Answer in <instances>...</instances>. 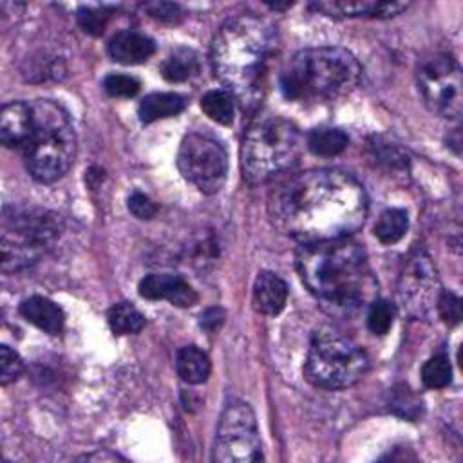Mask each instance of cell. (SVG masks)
Wrapping results in <instances>:
<instances>
[{
    "instance_id": "6da1fadb",
    "label": "cell",
    "mask_w": 463,
    "mask_h": 463,
    "mask_svg": "<svg viewBox=\"0 0 463 463\" xmlns=\"http://www.w3.org/2000/svg\"><path fill=\"white\" fill-rule=\"evenodd\" d=\"M271 224L300 244L344 239L367 217L364 186L342 170L320 168L282 179L268 195Z\"/></svg>"
},
{
    "instance_id": "7a4b0ae2",
    "label": "cell",
    "mask_w": 463,
    "mask_h": 463,
    "mask_svg": "<svg viewBox=\"0 0 463 463\" xmlns=\"http://www.w3.org/2000/svg\"><path fill=\"white\" fill-rule=\"evenodd\" d=\"M0 141L18 150L38 183L63 177L74 163L78 141L67 110L51 99L13 101L0 112Z\"/></svg>"
},
{
    "instance_id": "3957f363",
    "label": "cell",
    "mask_w": 463,
    "mask_h": 463,
    "mask_svg": "<svg viewBox=\"0 0 463 463\" xmlns=\"http://www.w3.org/2000/svg\"><path fill=\"white\" fill-rule=\"evenodd\" d=\"M295 264L304 286L333 317H354L378 298L367 255L349 237L300 244Z\"/></svg>"
},
{
    "instance_id": "277c9868",
    "label": "cell",
    "mask_w": 463,
    "mask_h": 463,
    "mask_svg": "<svg viewBox=\"0 0 463 463\" xmlns=\"http://www.w3.org/2000/svg\"><path fill=\"white\" fill-rule=\"evenodd\" d=\"M273 51V27L259 16H233L217 31L210 54L213 72L244 109L257 107L262 98Z\"/></svg>"
},
{
    "instance_id": "5b68a950",
    "label": "cell",
    "mask_w": 463,
    "mask_h": 463,
    "mask_svg": "<svg viewBox=\"0 0 463 463\" xmlns=\"http://www.w3.org/2000/svg\"><path fill=\"white\" fill-rule=\"evenodd\" d=\"M362 78L354 54L344 47H311L295 52L279 74V87L291 101L326 103L353 92Z\"/></svg>"
},
{
    "instance_id": "8992f818",
    "label": "cell",
    "mask_w": 463,
    "mask_h": 463,
    "mask_svg": "<svg viewBox=\"0 0 463 463\" xmlns=\"http://www.w3.org/2000/svg\"><path fill=\"white\" fill-rule=\"evenodd\" d=\"M302 136L298 128L279 114H257L242 139L241 165L251 184L268 183L291 170L300 157Z\"/></svg>"
},
{
    "instance_id": "52a82bcc",
    "label": "cell",
    "mask_w": 463,
    "mask_h": 463,
    "mask_svg": "<svg viewBox=\"0 0 463 463\" xmlns=\"http://www.w3.org/2000/svg\"><path fill=\"white\" fill-rule=\"evenodd\" d=\"M61 217L38 206H5L2 212L0 260L4 273L33 266L60 237Z\"/></svg>"
},
{
    "instance_id": "ba28073f",
    "label": "cell",
    "mask_w": 463,
    "mask_h": 463,
    "mask_svg": "<svg viewBox=\"0 0 463 463\" xmlns=\"http://www.w3.org/2000/svg\"><path fill=\"white\" fill-rule=\"evenodd\" d=\"M369 369L365 351L345 335L333 327H320L315 331L304 374L309 383L327 391H338L354 385Z\"/></svg>"
},
{
    "instance_id": "9c48e42d",
    "label": "cell",
    "mask_w": 463,
    "mask_h": 463,
    "mask_svg": "<svg viewBox=\"0 0 463 463\" xmlns=\"http://www.w3.org/2000/svg\"><path fill=\"white\" fill-rule=\"evenodd\" d=\"M213 461L253 463L262 459V443L253 409L246 402H232L224 407L213 443Z\"/></svg>"
},
{
    "instance_id": "30bf717a",
    "label": "cell",
    "mask_w": 463,
    "mask_h": 463,
    "mask_svg": "<svg viewBox=\"0 0 463 463\" xmlns=\"http://www.w3.org/2000/svg\"><path fill=\"white\" fill-rule=\"evenodd\" d=\"M418 90L425 105L447 119H459L463 101L461 67L449 52H432L418 65Z\"/></svg>"
},
{
    "instance_id": "8fae6325",
    "label": "cell",
    "mask_w": 463,
    "mask_h": 463,
    "mask_svg": "<svg viewBox=\"0 0 463 463\" xmlns=\"http://www.w3.org/2000/svg\"><path fill=\"white\" fill-rule=\"evenodd\" d=\"M177 168L199 192L215 194L226 181L228 154L217 139L192 132L179 145Z\"/></svg>"
},
{
    "instance_id": "7c38bea8",
    "label": "cell",
    "mask_w": 463,
    "mask_h": 463,
    "mask_svg": "<svg viewBox=\"0 0 463 463\" xmlns=\"http://www.w3.org/2000/svg\"><path fill=\"white\" fill-rule=\"evenodd\" d=\"M441 293L439 279L430 255L423 248H414L398 277V306L411 318H429L436 309Z\"/></svg>"
},
{
    "instance_id": "4fadbf2b",
    "label": "cell",
    "mask_w": 463,
    "mask_h": 463,
    "mask_svg": "<svg viewBox=\"0 0 463 463\" xmlns=\"http://www.w3.org/2000/svg\"><path fill=\"white\" fill-rule=\"evenodd\" d=\"M137 291L148 300H168L177 307H190L197 302L195 289L179 275L150 273L141 279Z\"/></svg>"
},
{
    "instance_id": "5bb4252c",
    "label": "cell",
    "mask_w": 463,
    "mask_h": 463,
    "mask_svg": "<svg viewBox=\"0 0 463 463\" xmlns=\"http://www.w3.org/2000/svg\"><path fill=\"white\" fill-rule=\"evenodd\" d=\"M409 7L405 2H376V0H327L313 2L311 9L327 16H369V18H391L403 13Z\"/></svg>"
},
{
    "instance_id": "9a60e30c",
    "label": "cell",
    "mask_w": 463,
    "mask_h": 463,
    "mask_svg": "<svg viewBox=\"0 0 463 463\" xmlns=\"http://www.w3.org/2000/svg\"><path fill=\"white\" fill-rule=\"evenodd\" d=\"M156 52V43L143 33L119 31L109 42V54L123 65H137L146 61Z\"/></svg>"
},
{
    "instance_id": "2e32d148",
    "label": "cell",
    "mask_w": 463,
    "mask_h": 463,
    "mask_svg": "<svg viewBox=\"0 0 463 463\" xmlns=\"http://www.w3.org/2000/svg\"><path fill=\"white\" fill-rule=\"evenodd\" d=\"M288 300L286 282L273 271H260L253 284V307L266 317L279 315Z\"/></svg>"
},
{
    "instance_id": "e0dca14e",
    "label": "cell",
    "mask_w": 463,
    "mask_h": 463,
    "mask_svg": "<svg viewBox=\"0 0 463 463\" xmlns=\"http://www.w3.org/2000/svg\"><path fill=\"white\" fill-rule=\"evenodd\" d=\"M22 317L49 335H60L65 324L63 309L47 297L33 295L20 304Z\"/></svg>"
},
{
    "instance_id": "ac0fdd59",
    "label": "cell",
    "mask_w": 463,
    "mask_h": 463,
    "mask_svg": "<svg viewBox=\"0 0 463 463\" xmlns=\"http://www.w3.org/2000/svg\"><path fill=\"white\" fill-rule=\"evenodd\" d=\"M184 98L175 92H152L145 96L137 107L139 121L148 125L157 119L172 118L183 112L184 109Z\"/></svg>"
},
{
    "instance_id": "d6986e66",
    "label": "cell",
    "mask_w": 463,
    "mask_h": 463,
    "mask_svg": "<svg viewBox=\"0 0 463 463\" xmlns=\"http://www.w3.org/2000/svg\"><path fill=\"white\" fill-rule=\"evenodd\" d=\"M210 358L197 345H184L175 354V371L183 382L197 385L210 376Z\"/></svg>"
},
{
    "instance_id": "ffe728a7",
    "label": "cell",
    "mask_w": 463,
    "mask_h": 463,
    "mask_svg": "<svg viewBox=\"0 0 463 463\" xmlns=\"http://www.w3.org/2000/svg\"><path fill=\"white\" fill-rule=\"evenodd\" d=\"M307 148L320 157H333L342 154L347 148L349 137L344 130L333 127L313 128L306 137Z\"/></svg>"
},
{
    "instance_id": "44dd1931",
    "label": "cell",
    "mask_w": 463,
    "mask_h": 463,
    "mask_svg": "<svg viewBox=\"0 0 463 463\" xmlns=\"http://www.w3.org/2000/svg\"><path fill=\"white\" fill-rule=\"evenodd\" d=\"M199 72V58L192 49L179 47L175 49L161 65V74L166 81L181 83Z\"/></svg>"
},
{
    "instance_id": "7402d4cb",
    "label": "cell",
    "mask_w": 463,
    "mask_h": 463,
    "mask_svg": "<svg viewBox=\"0 0 463 463\" xmlns=\"http://www.w3.org/2000/svg\"><path fill=\"white\" fill-rule=\"evenodd\" d=\"M201 109L212 121L232 125L235 116V98L226 89H213L201 98Z\"/></svg>"
},
{
    "instance_id": "603a6c76",
    "label": "cell",
    "mask_w": 463,
    "mask_h": 463,
    "mask_svg": "<svg viewBox=\"0 0 463 463\" xmlns=\"http://www.w3.org/2000/svg\"><path fill=\"white\" fill-rule=\"evenodd\" d=\"M409 228L407 212L402 208H387L380 213L374 224V235L382 244H394L398 242Z\"/></svg>"
},
{
    "instance_id": "cb8c5ba5",
    "label": "cell",
    "mask_w": 463,
    "mask_h": 463,
    "mask_svg": "<svg viewBox=\"0 0 463 463\" xmlns=\"http://www.w3.org/2000/svg\"><path fill=\"white\" fill-rule=\"evenodd\" d=\"M107 320L114 335H136L145 327V317L130 302L114 304Z\"/></svg>"
},
{
    "instance_id": "d4e9b609",
    "label": "cell",
    "mask_w": 463,
    "mask_h": 463,
    "mask_svg": "<svg viewBox=\"0 0 463 463\" xmlns=\"http://www.w3.org/2000/svg\"><path fill=\"white\" fill-rule=\"evenodd\" d=\"M452 380V367L445 354H436L421 367V382L429 389H443Z\"/></svg>"
},
{
    "instance_id": "484cf974",
    "label": "cell",
    "mask_w": 463,
    "mask_h": 463,
    "mask_svg": "<svg viewBox=\"0 0 463 463\" xmlns=\"http://www.w3.org/2000/svg\"><path fill=\"white\" fill-rule=\"evenodd\" d=\"M394 322V306L387 300L374 298L367 307V326L374 335H385Z\"/></svg>"
},
{
    "instance_id": "4316f807",
    "label": "cell",
    "mask_w": 463,
    "mask_h": 463,
    "mask_svg": "<svg viewBox=\"0 0 463 463\" xmlns=\"http://www.w3.org/2000/svg\"><path fill=\"white\" fill-rule=\"evenodd\" d=\"M141 83L137 78L128 76V74H109L103 80V89L109 96L114 98H130L134 94H137Z\"/></svg>"
},
{
    "instance_id": "83f0119b",
    "label": "cell",
    "mask_w": 463,
    "mask_h": 463,
    "mask_svg": "<svg viewBox=\"0 0 463 463\" xmlns=\"http://www.w3.org/2000/svg\"><path fill=\"white\" fill-rule=\"evenodd\" d=\"M24 373V362L16 351L9 345L0 347V383L9 385L20 378Z\"/></svg>"
},
{
    "instance_id": "f1b7e54d",
    "label": "cell",
    "mask_w": 463,
    "mask_h": 463,
    "mask_svg": "<svg viewBox=\"0 0 463 463\" xmlns=\"http://www.w3.org/2000/svg\"><path fill=\"white\" fill-rule=\"evenodd\" d=\"M110 18V13L105 7H81L78 11V22L89 34H101L107 22Z\"/></svg>"
},
{
    "instance_id": "f546056e",
    "label": "cell",
    "mask_w": 463,
    "mask_h": 463,
    "mask_svg": "<svg viewBox=\"0 0 463 463\" xmlns=\"http://www.w3.org/2000/svg\"><path fill=\"white\" fill-rule=\"evenodd\" d=\"M391 409H392L396 414L403 416V418L414 420V418H418V414H420V411H421V403H420L418 398L411 392V389L403 385L402 389H398V391L394 392V396H392V400H391Z\"/></svg>"
},
{
    "instance_id": "4dcf8cb0",
    "label": "cell",
    "mask_w": 463,
    "mask_h": 463,
    "mask_svg": "<svg viewBox=\"0 0 463 463\" xmlns=\"http://www.w3.org/2000/svg\"><path fill=\"white\" fill-rule=\"evenodd\" d=\"M436 311L441 317V320L449 326H456L461 318V302L459 298L450 293V291H441L438 304H436Z\"/></svg>"
},
{
    "instance_id": "1f68e13d",
    "label": "cell",
    "mask_w": 463,
    "mask_h": 463,
    "mask_svg": "<svg viewBox=\"0 0 463 463\" xmlns=\"http://www.w3.org/2000/svg\"><path fill=\"white\" fill-rule=\"evenodd\" d=\"M128 210L137 219H152L157 213L156 203L148 195H145L141 192H134L128 197Z\"/></svg>"
},
{
    "instance_id": "d6a6232c",
    "label": "cell",
    "mask_w": 463,
    "mask_h": 463,
    "mask_svg": "<svg viewBox=\"0 0 463 463\" xmlns=\"http://www.w3.org/2000/svg\"><path fill=\"white\" fill-rule=\"evenodd\" d=\"M145 11L159 20H166V22H174L181 16V9L177 4H168V2H152L145 5Z\"/></svg>"
},
{
    "instance_id": "836d02e7",
    "label": "cell",
    "mask_w": 463,
    "mask_h": 463,
    "mask_svg": "<svg viewBox=\"0 0 463 463\" xmlns=\"http://www.w3.org/2000/svg\"><path fill=\"white\" fill-rule=\"evenodd\" d=\"M222 322H224V311H222L221 307H210V309H206V311L201 315V326H203L206 331H210V333H213L215 329H219Z\"/></svg>"
},
{
    "instance_id": "e575fe53",
    "label": "cell",
    "mask_w": 463,
    "mask_h": 463,
    "mask_svg": "<svg viewBox=\"0 0 463 463\" xmlns=\"http://www.w3.org/2000/svg\"><path fill=\"white\" fill-rule=\"evenodd\" d=\"M374 157H378V161L389 163V148H383V150H380V152L374 150ZM391 163H392V165H394V163L403 165V156L398 154V150H391Z\"/></svg>"
}]
</instances>
